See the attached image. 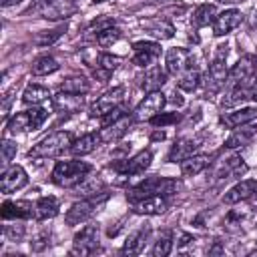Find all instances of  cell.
Listing matches in <instances>:
<instances>
[{
    "label": "cell",
    "instance_id": "1",
    "mask_svg": "<svg viewBox=\"0 0 257 257\" xmlns=\"http://www.w3.org/2000/svg\"><path fill=\"white\" fill-rule=\"evenodd\" d=\"M181 189V183L177 179H169V177H147L145 181H141L139 185H135L126 197L128 201H139L143 197H149V195H163V197H171V195H177V191Z\"/></svg>",
    "mask_w": 257,
    "mask_h": 257
},
{
    "label": "cell",
    "instance_id": "2",
    "mask_svg": "<svg viewBox=\"0 0 257 257\" xmlns=\"http://www.w3.org/2000/svg\"><path fill=\"white\" fill-rule=\"evenodd\" d=\"M92 171V167L84 161H58L52 169V183L58 185V187H66V189H72L76 187L88 173Z\"/></svg>",
    "mask_w": 257,
    "mask_h": 257
},
{
    "label": "cell",
    "instance_id": "3",
    "mask_svg": "<svg viewBox=\"0 0 257 257\" xmlns=\"http://www.w3.org/2000/svg\"><path fill=\"white\" fill-rule=\"evenodd\" d=\"M72 143H74L72 133L58 131V133H52V135L44 137L42 141H38L28 151V157H32V159H52V157H58L60 153H64L66 149H70Z\"/></svg>",
    "mask_w": 257,
    "mask_h": 257
},
{
    "label": "cell",
    "instance_id": "4",
    "mask_svg": "<svg viewBox=\"0 0 257 257\" xmlns=\"http://www.w3.org/2000/svg\"><path fill=\"white\" fill-rule=\"evenodd\" d=\"M227 44H219L217 52L209 64V72H207V94H215L217 90H221L227 84Z\"/></svg>",
    "mask_w": 257,
    "mask_h": 257
},
{
    "label": "cell",
    "instance_id": "5",
    "mask_svg": "<svg viewBox=\"0 0 257 257\" xmlns=\"http://www.w3.org/2000/svg\"><path fill=\"white\" fill-rule=\"evenodd\" d=\"M106 199H108L106 193H96V195H90V197L84 199V201L74 203V205L66 211V215H64L66 225H80V223L88 221V219L98 211V207H100Z\"/></svg>",
    "mask_w": 257,
    "mask_h": 257
},
{
    "label": "cell",
    "instance_id": "6",
    "mask_svg": "<svg viewBox=\"0 0 257 257\" xmlns=\"http://www.w3.org/2000/svg\"><path fill=\"white\" fill-rule=\"evenodd\" d=\"M255 68H257V58L253 54H245L237 60V64L229 70V76H227V84L229 88H239V86H247V82L253 78L255 74Z\"/></svg>",
    "mask_w": 257,
    "mask_h": 257
},
{
    "label": "cell",
    "instance_id": "7",
    "mask_svg": "<svg viewBox=\"0 0 257 257\" xmlns=\"http://www.w3.org/2000/svg\"><path fill=\"white\" fill-rule=\"evenodd\" d=\"M122 100H124V86H112V88H108L106 92H102V94L90 104L88 114L102 118V116L108 114L110 110L122 106Z\"/></svg>",
    "mask_w": 257,
    "mask_h": 257
},
{
    "label": "cell",
    "instance_id": "8",
    "mask_svg": "<svg viewBox=\"0 0 257 257\" xmlns=\"http://www.w3.org/2000/svg\"><path fill=\"white\" fill-rule=\"evenodd\" d=\"M34 10L42 18L60 20V18L72 16L76 12V4H74V0H36Z\"/></svg>",
    "mask_w": 257,
    "mask_h": 257
},
{
    "label": "cell",
    "instance_id": "9",
    "mask_svg": "<svg viewBox=\"0 0 257 257\" xmlns=\"http://www.w3.org/2000/svg\"><path fill=\"white\" fill-rule=\"evenodd\" d=\"M96 249H98V225H84V227L74 235L70 253H72V255L86 257V255L96 253Z\"/></svg>",
    "mask_w": 257,
    "mask_h": 257
},
{
    "label": "cell",
    "instance_id": "10",
    "mask_svg": "<svg viewBox=\"0 0 257 257\" xmlns=\"http://www.w3.org/2000/svg\"><path fill=\"white\" fill-rule=\"evenodd\" d=\"M165 102H167V98H165V94H163L161 90L147 92V96H145V98L137 104V108L133 110V118H135L137 122H143V120L149 122L153 116H157V114L163 110Z\"/></svg>",
    "mask_w": 257,
    "mask_h": 257
},
{
    "label": "cell",
    "instance_id": "11",
    "mask_svg": "<svg viewBox=\"0 0 257 257\" xmlns=\"http://www.w3.org/2000/svg\"><path fill=\"white\" fill-rule=\"evenodd\" d=\"M165 64H167V72L173 74V76H183L187 70L193 68V56L187 48H169L167 50V56H165Z\"/></svg>",
    "mask_w": 257,
    "mask_h": 257
},
{
    "label": "cell",
    "instance_id": "12",
    "mask_svg": "<svg viewBox=\"0 0 257 257\" xmlns=\"http://www.w3.org/2000/svg\"><path fill=\"white\" fill-rule=\"evenodd\" d=\"M151 161H153V153L149 149L133 155L131 159H124V161H118L112 165L114 171H118L120 175H141L145 173L149 167H151Z\"/></svg>",
    "mask_w": 257,
    "mask_h": 257
},
{
    "label": "cell",
    "instance_id": "13",
    "mask_svg": "<svg viewBox=\"0 0 257 257\" xmlns=\"http://www.w3.org/2000/svg\"><path fill=\"white\" fill-rule=\"evenodd\" d=\"M84 104V98L82 94H74V92H66V90H60L58 94L52 96V108L58 116H70V114H76Z\"/></svg>",
    "mask_w": 257,
    "mask_h": 257
},
{
    "label": "cell",
    "instance_id": "14",
    "mask_svg": "<svg viewBox=\"0 0 257 257\" xmlns=\"http://www.w3.org/2000/svg\"><path fill=\"white\" fill-rule=\"evenodd\" d=\"M28 183V175L20 165H10L4 169L2 173V181H0V189L4 195L16 193L18 189H22Z\"/></svg>",
    "mask_w": 257,
    "mask_h": 257
},
{
    "label": "cell",
    "instance_id": "15",
    "mask_svg": "<svg viewBox=\"0 0 257 257\" xmlns=\"http://www.w3.org/2000/svg\"><path fill=\"white\" fill-rule=\"evenodd\" d=\"M133 50H135L133 62L137 66H151L161 56V44H157V42L141 40V42H135L133 44Z\"/></svg>",
    "mask_w": 257,
    "mask_h": 257
},
{
    "label": "cell",
    "instance_id": "16",
    "mask_svg": "<svg viewBox=\"0 0 257 257\" xmlns=\"http://www.w3.org/2000/svg\"><path fill=\"white\" fill-rule=\"evenodd\" d=\"M133 114H122L120 118H116L114 122L110 124H104L100 131H98V139L100 143H114L118 141L120 137H124V133L128 131V126L133 124Z\"/></svg>",
    "mask_w": 257,
    "mask_h": 257
},
{
    "label": "cell",
    "instance_id": "17",
    "mask_svg": "<svg viewBox=\"0 0 257 257\" xmlns=\"http://www.w3.org/2000/svg\"><path fill=\"white\" fill-rule=\"evenodd\" d=\"M241 22H243V14L239 10H235V8L225 10V12L217 14V18L213 20V34L215 36H225L231 30H235Z\"/></svg>",
    "mask_w": 257,
    "mask_h": 257
},
{
    "label": "cell",
    "instance_id": "18",
    "mask_svg": "<svg viewBox=\"0 0 257 257\" xmlns=\"http://www.w3.org/2000/svg\"><path fill=\"white\" fill-rule=\"evenodd\" d=\"M169 207L167 199L163 195H149L139 201H133V211L137 215H161Z\"/></svg>",
    "mask_w": 257,
    "mask_h": 257
},
{
    "label": "cell",
    "instance_id": "19",
    "mask_svg": "<svg viewBox=\"0 0 257 257\" xmlns=\"http://www.w3.org/2000/svg\"><path fill=\"white\" fill-rule=\"evenodd\" d=\"M255 193H257V181L245 179V181H239L237 185H233V187L225 193L223 201H225L227 205H235V203H241V201L251 199Z\"/></svg>",
    "mask_w": 257,
    "mask_h": 257
},
{
    "label": "cell",
    "instance_id": "20",
    "mask_svg": "<svg viewBox=\"0 0 257 257\" xmlns=\"http://www.w3.org/2000/svg\"><path fill=\"white\" fill-rule=\"evenodd\" d=\"M149 235H151V225H149V223L141 225L135 233H131V235H128V239L124 241V245H122L120 253H122V255H139V253L143 251V247H145V243H147Z\"/></svg>",
    "mask_w": 257,
    "mask_h": 257
},
{
    "label": "cell",
    "instance_id": "21",
    "mask_svg": "<svg viewBox=\"0 0 257 257\" xmlns=\"http://www.w3.org/2000/svg\"><path fill=\"white\" fill-rule=\"evenodd\" d=\"M255 118H257V108L247 106V108H237V110H231V112H223L221 114V124L227 126V128H237V126L247 124Z\"/></svg>",
    "mask_w": 257,
    "mask_h": 257
},
{
    "label": "cell",
    "instance_id": "22",
    "mask_svg": "<svg viewBox=\"0 0 257 257\" xmlns=\"http://www.w3.org/2000/svg\"><path fill=\"white\" fill-rule=\"evenodd\" d=\"M257 135V122H247V124H241L237 126L231 137L225 141V149H239V147H245L253 141V137Z\"/></svg>",
    "mask_w": 257,
    "mask_h": 257
},
{
    "label": "cell",
    "instance_id": "23",
    "mask_svg": "<svg viewBox=\"0 0 257 257\" xmlns=\"http://www.w3.org/2000/svg\"><path fill=\"white\" fill-rule=\"evenodd\" d=\"M34 217V205L28 201H4L2 219H30Z\"/></svg>",
    "mask_w": 257,
    "mask_h": 257
},
{
    "label": "cell",
    "instance_id": "24",
    "mask_svg": "<svg viewBox=\"0 0 257 257\" xmlns=\"http://www.w3.org/2000/svg\"><path fill=\"white\" fill-rule=\"evenodd\" d=\"M141 26L155 38L159 40H169L175 36V28L169 20L165 18H149V20H141Z\"/></svg>",
    "mask_w": 257,
    "mask_h": 257
},
{
    "label": "cell",
    "instance_id": "25",
    "mask_svg": "<svg viewBox=\"0 0 257 257\" xmlns=\"http://www.w3.org/2000/svg\"><path fill=\"white\" fill-rule=\"evenodd\" d=\"M199 147H201V141H199V139H179V141L171 147L167 159H169V163H177V161L181 163L183 159L195 155Z\"/></svg>",
    "mask_w": 257,
    "mask_h": 257
},
{
    "label": "cell",
    "instance_id": "26",
    "mask_svg": "<svg viewBox=\"0 0 257 257\" xmlns=\"http://www.w3.org/2000/svg\"><path fill=\"white\" fill-rule=\"evenodd\" d=\"M211 165V157L209 155H191L187 159L181 161V173L183 177H195L199 173H203L207 167Z\"/></svg>",
    "mask_w": 257,
    "mask_h": 257
},
{
    "label": "cell",
    "instance_id": "27",
    "mask_svg": "<svg viewBox=\"0 0 257 257\" xmlns=\"http://www.w3.org/2000/svg\"><path fill=\"white\" fill-rule=\"evenodd\" d=\"M58 209H60V203L56 197L48 195V197H40L34 205V217L38 221H46V219H52L58 215Z\"/></svg>",
    "mask_w": 257,
    "mask_h": 257
},
{
    "label": "cell",
    "instance_id": "28",
    "mask_svg": "<svg viewBox=\"0 0 257 257\" xmlns=\"http://www.w3.org/2000/svg\"><path fill=\"white\" fill-rule=\"evenodd\" d=\"M167 82V72L161 68V66H151L145 76L141 78V86L145 92H155V90H161V86Z\"/></svg>",
    "mask_w": 257,
    "mask_h": 257
},
{
    "label": "cell",
    "instance_id": "29",
    "mask_svg": "<svg viewBox=\"0 0 257 257\" xmlns=\"http://www.w3.org/2000/svg\"><path fill=\"white\" fill-rule=\"evenodd\" d=\"M215 18H217L215 4L205 2V4L197 6V10L193 12V16H191V26H193V28H205V26L213 24Z\"/></svg>",
    "mask_w": 257,
    "mask_h": 257
},
{
    "label": "cell",
    "instance_id": "30",
    "mask_svg": "<svg viewBox=\"0 0 257 257\" xmlns=\"http://www.w3.org/2000/svg\"><path fill=\"white\" fill-rule=\"evenodd\" d=\"M98 143H100L98 133H86V135H82L80 139H76V141L72 143L70 151H72L74 157H84V155L92 153V151L98 147Z\"/></svg>",
    "mask_w": 257,
    "mask_h": 257
},
{
    "label": "cell",
    "instance_id": "31",
    "mask_svg": "<svg viewBox=\"0 0 257 257\" xmlns=\"http://www.w3.org/2000/svg\"><path fill=\"white\" fill-rule=\"evenodd\" d=\"M50 98V92H48V88L46 86H40V84H30V86H26L24 88V92H22V102L24 104H40V102H44V100H48Z\"/></svg>",
    "mask_w": 257,
    "mask_h": 257
},
{
    "label": "cell",
    "instance_id": "32",
    "mask_svg": "<svg viewBox=\"0 0 257 257\" xmlns=\"http://www.w3.org/2000/svg\"><path fill=\"white\" fill-rule=\"evenodd\" d=\"M30 70H32L34 76H46V74H52V72L58 70V62H56V58L44 54V56H38V58L32 62Z\"/></svg>",
    "mask_w": 257,
    "mask_h": 257
},
{
    "label": "cell",
    "instance_id": "33",
    "mask_svg": "<svg viewBox=\"0 0 257 257\" xmlns=\"http://www.w3.org/2000/svg\"><path fill=\"white\" fill-rule=\"evenodd\" d=\"M60 90L74 92V94H84V92L90 90V82H88V78H84L80 74H72V76L64 78V82L60 84Z\"/></svg>",
    "mask_w": 257,
    "mask_h": 257
},
{
    "label": "cell",
    "instance_id": "34",
    "mask_svg": "<svg viewBox=\"0 0 257 257\" xmlns=\"http://www.w3.org/2000/svg\"><path fill=\"white\" fill-rule=\"evenodd\" d=\"M243 173H247V165L243 163V159L241 157H231L221 167V175L219 177L221 179H231V177H239Z\"/></svg>",
    "mask_w": 257,
    "mask_h": 257
},
{
    "label": "cell",
    "instance_id": "35",
    "mask_svg": "<svg viewBox=\"0 0 257 257\" xmlns=\"http://www.w3.org/2000/svg\"><path fill=\"white\" fill-rule=\"evenodd\" d=\"M177 84H179V88H183V90H187V92L197 90V88H199V84H201V74H199V70L193 66V68H191V70H187L183 76H179Z\"/></svg>",
    "mask_w": 257,
    "mask_h": 257
},
{
    "label": "cell",
    "instance_id": "36",
    "mask_svg": "<svg viewBox=\"0 0 257 257\" xmlns=\"http://www.w3.org/2000/svg\"><path fill=\"white\" fill-rule=\"evenodd\" d=\"M173 249V233L171 231H163L153 247V255L155 257H167Z\"/></svg>",
    "mask_w": 257,
    "mask_h": 257
},
{
    "label": "cell",
    "instance_id": "37",
    "mask_svg": "<svg viewBox=\"0 0 257 257\" xmlns=\"http://www.w3.org/2000/svg\"><path fill=\"white\" fill-rule=\"evenodd\" d=\"M120 36H122L120 28H116V26H108V28L96 32V42H98V46L106 48V46H112Z\"/></svg>",
    "mask_w": 257,
    "mask_h": 257
},
{
    "label": "cell",
    "instance_id": "38",
    "mask_svg": "<svg viewBox=\"0 0 257 257\" xmlns=\"http://www.w3.org/2000/svg\"><path fill=\"white\" fill-rule=\"evenodd\" d=\"M100 187H102V181L98 179V175L94 177V175H86L74 189H78V191H82V193H86V195H96V193H100Z\"/></svg>",
    "mask_w": 257,
    "mask_h": 257
},
{
    "label": "cell",
    "instance_id": "39",
    "mask_svg": "<svg viewBox=\"0 0 257 257\" xmlns=\"http://www.w3.org/2000/svg\"><path fill=\"white\" fill-rule=\"evenodd\" d=\"M6 128H8L10 133L30 131V118H28V112H26V110H24V112H16V114H14V116L8 120Z\"/></svg>",
    "mask_w": 257,
    "mask_h": 257
},
{
    "label": "cell",
    "instance_id": "40",
    "mask_svg": "<svg viewBox=\"0 0 257 257\" xmlns=\"http://www.w3.org/2000/svg\"><path fill=\"white\" fill-rule=\"evenodd\" d=\"M28 112V118H30V131H36V128H40L42 126V122L46 120V116H48V110L46 108H42V106H32L30 110H26Z\"/></svg>",
    "mask_w": 257,
    "mask_h": 257
},
{
    "label": "cell",
    "instance_id": "41",
    "mask_svg": "<svg viewBox=\"0 0 257 257\" xmlns=\"http://www.w3.org/2000/svg\"><path fill=\"white\" fill-rule=\"evenodd\" d=\"M181 120V114L179 112H159L157 116H153L149 122L153 124V126H169V124H175V122H179Z\"/></svg>",
    "mask_w": 257,
    "mask_h": 257
},
{
    "label": "cell",
    "instance_id": "42",
    "mask_svg": "<svg viewBox=\"0 0 257 257\" xmlns=\"http://www.w3.org/2000/svg\"><path fill=\"white\" fill-rule=\"evenodd\" d=\"M66 32V26H60V28H56V30H46V32H42V34H38L36 36V44L38 46H46V44H52V42H56L62 34Z\"/></svg>",
    "mask_w": 257,
    "mask_h": 257
},
{
    "label": "cell",
    "instance_id": "43",
    "mask_svg": "<svg viewBox=\"0 0 257 257\" xmlns=\"http://www.w3.org/2000/svg\"><path fill=\"white\" fill-rule=\"evenodd\" d=\"M14 157H16V143H14V141L4 139V143H2V163H4V165H8Z\"/></svg>",
    "mask_w": 257,
    "mask_h": 257
},
{
    "label": "cell",
    "instance_id": "44",
    "mask_svg": "<svg viewBox=\"0 0 257 257\" xmlns=\"http://www.w3.org/2000/svg\"><path fill=\"white\" fill-rule=\"evenodd\" d=\"M4 235L10 241H20L24 237V227L22 225H6L4 227Z\"/></svg>",
    "mask_w": 257,
    "mask_h": 257
},
{
    "label": "cell",
    "instance_id": "45",
    "mask_svg": "<svg viewBox=\"0 0 257 257\" xmlns=\"http://www.w3.org/2000/svg\"><path fill=\"white\" fill-rule=\"evenodd\" d=\"M48 243H50L48 233H42V235H38V237L30 243V247H32V251H42V249H46V247H48Z\"/></svg>",
    "mask_w": 257,
    "mask_h": 257
},
{
    "label": "cell",
    "instance_id": "46",
    "mask_svg": "<svg viewBox=\"0 0 257 257\" xmlns=\"http://www.w3.org/2000/svg\"><path fill=\"white\" fill-rule=\"evenodd\" d=\"M108 26H114V20L108 18V16H102V18H98V20H94V22L90 24V30L100 32V30H104V28H108Z\"/></svg>",
    "mask_w": 257,
    "mask_h": 257
},
{
    "label": "cell",
    "instance_id": "47",
    "mask_svg": "<svg viewBox=\"0 0 257 257\" xmlns=\"http://www.w3.org/2000/svg\"><path fill=\"white\" fill-rule=\"evenodd\" d=\"M122 114H126L124 106H118V108L110 110L108 114H104V116H102V126H104V124H110V122H114V120H116V118H120Z\"/></svg>",
    "mask_w": 257,
    "mask_h": 257
},
{
    "label": "cell",
    "instance_id": "48",
    "mask_svg": "<svg viewBox=\"0 0 257 257\" xmlns=\"http://www.w3.org/2000/svg\"><path fill=\"white\" fill-rule=\"evenodd\" d=\"M249 98L257 100V76L253 78V82H251V86H249Z\"/></svg>",
    "mask_w": 257,
    "mask_h": 257
},
{
    "label": "cell",
    "instance_id": "49",
    "mask_svg": "<svg viewBox=\"0 0 257 257\" xmlns=\"http://www.w3.org/2000/svg\"><path fill=\"white\" fill-rule=\"evenodd\" d=\"M215 2L225 4V6H235V4H241V2H245V0H215Z\"/></svg>",
    "mask_w": 257,
    "mask_h": 257
},
{
    "label": "cell",
    "instance_id": "50",
    "mask_svg": "<svg viewBox=\"0 0 257 257\" xmlns=\"http://www.w3.org/2000/svg\"><path fill=\"white\" fill-rule=\"evenodd\" d=\"M18 2H22V0H0V4H2L4 8H8V6H12V4H18Z\"/></svg>",
    "mask_w": 257,
    "mask_h": 257
},
{
    "label": "cell",
    "instance_id": "51",
    "mask_svg": "<svg viewBox=\"0 0 257 257\" xmlns=\"http://www.w3.org/2000/svg\"><path fill=\"white\" fill-rule=\"evenodd\" d=\"M209 253H221V247H219V245H215L213 249H209Z\"/></svg>",
    "mask_w": 257,
    "mask_h": 257
},
{
    "label": "cell",
    "instance_id": "52",
    "mask_svg": "<svg viewBox=\"0 0 257 257\" xmlns=\"http://www.w3.org/2000/svg\"><path fill=\"white\" fill-rule=\"evenodd\" d=\"M92 2H96V4H100V2H106V0H92Z\"/></svg>",
    "mask_w": 257,
    "mask_h": 257
},
{
    "label": "cell",
    "instance_id": "53",
    "mask_svg": "<svg viewBox=\"0 0 257 257\" xmlns=\"http://www.w3.org/2000/svg\"><path fill=\"white\" fill-rule=\"evenodd\" d=\"M255 195H257V193H255Z\"/></svg>",
    "mask_w": 257,
    "mask_h": 257
}]
</instances>
